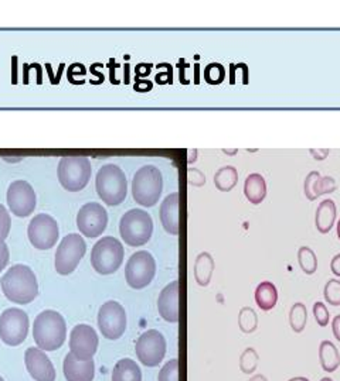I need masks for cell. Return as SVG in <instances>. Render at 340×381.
<instances>
[{
    "mask_svg": "<svg viewBox=\"0 0 340 381\" xmlns=\"http://www.w3.org/2000/svg\"><path fill=\"white\" fill-rule=\"evenodd\" d=\"M5 297L19 305L33 302L38 295V284L34 271L25 266L16 265L8 270L0 280Z\"/></svg>",
    "mask_w": 340,
    "mask_h": 381,
    "instance_id": "cell-1",
    "label": "cell"
},
{
    "mask_svg": "<svg viewBox=\"0 0 340 381\" xmlns=\"http://www.w3.org/2000/svg\"><path fill=\"white\" fill-rule=\"evenodd\" d=\"M67 336V325L61 314L53 309H45L37 315L33 325V338L43 352H54L60 349Z\"/></svg>",
    "mask_w": 340,
    "mask_h": 381,
    "instance_id": "cell-2",
    "label": "cell"
},
{
    "mask_svg": "<svg viewBox=\"0 0 340 381\" xmlns=\"http://www.w3.org/2000/svg\"><path fill=\"white\" fill-rule=\"evenodd\" d=\"M163 190L162 173L155 165H145L135 173L132 180V197L141 206H155Z\"/></svg>",
    "mask_w": 340,
    "mask_h": 381,
    "instance_id": "cell-3",
    "label": "cell"
},
{
    "mask_svg": "<svg viewBox=\"0 0 340 381\" xmlns=\"http://www.w3.org/2000/svg\"><path fill=\"white\" fill-rule=\"evenodd\" d=\"M98 197L109 206L121 205L128 194L125 173L115 164H106L100 169L95 178Z\"/></svg>",
    "mask_w": 340,
    "mask_h": 381,
    "instance_id": "cell-4",
    "label": "cell"
},
{
    "mask_svg": "<svg viewBox=\"0 0 340 381\" xmlns=\"http://www.w3.org/2000/svg\"><path fill=\"white\" fill-rule=\"evenodd\" d=\"M120 233L122 241L131 246L138 247L146 245L153 233V221L144 209H131L120 222Z\"/></svg>",
    "mask_w": 340,
    "mask_h": 381,
    "instance_id": "cell-5",
    "label": "cell"
},
{
    "mask_svg": "<svg viewBox=\"0 0 340 381\" xmlns=\"http://www.w3.org/2000/svg\"><path fill=\"white\" fill-rule=\"evenodd\" d=\"M125 250L122 243L112 236L100 239L91 251V265L93 269L102 275H109L118 271L124 263Z\"/></svg>",
    "mask_w": 340,
    "mask_h": 381,
    "instance_id": "cell-6",
    "label": "cell"
},
{
    "mask_svg": "<svg viewBox=\"0 0 340 381\" xmlns=\"http://www.w3.org/2000/svg\"><path fill=\"white\" fill-rule=\"evenodd\" d=\"M58 181L68 193L82 190L91 180L93 167L87 157H63L58 162Z\"/></svg>",
    "mask_w": 340,
    "mask_h": 381,
    "instance_id": "cell-7",
    "label": "cell"
},
{
    "mask_svg": "<svg viewBox=\"0 0 340 381\" xmlns=\"http://www.w3.org/2000/svg\"><path fill=\"white\" fill-rule=\"evenodd\" d=\"M156 274V261L149 251L133 253L125 267V278L131 288L144 290L152 282Z\"/></svg>",
    "mask_w": 340,
    "mask_h": 381,
    "instance_id": "cell-8",
    "label": "cell"
},
{
    "mask_svg": "<svg viewBox=\"0 0 340 381\" xmlns=\"http://www.w3.org/2000/svg\"><path fill=\"white\" fill-rule=\"evenodd\" d=\"M87 245L81 234L71 233L67 234L61 241L56 251V271L61 275L71 274L80 265V261L85 256Z\"/></svg>",
    "mask_w": 340,
    "mask_h": 381,
    "instance_id": "cell-9",
    "label": "cell"
},
{
    "mask_svg": "<svg viewBox=\"0 0 340 381\" xmlns=\"http://www.w3.org/2000/svg\"><path fill=\"white\" fill-rule=\"evenodd\" d=\"M29 317L19 308H9L0 315V339L9 346H19L29 333Z\"/></svg>",
    "mask_w": 340,
    "mask_h": 381,
    "instance_id": "cell-10",
    "label": "cell"
},
{
    "mask_svg": "<svg viewBox=\"0 0 340 381\" xmlns=\"http://www.w3.org/2000/svg\"><path fill=\"white\" fill-rule=\"evenodd\" d=\"M136 357L146 367H157L166 354V339L156 329L146 330L136 341Z\"/></svg>",
    "mask_w": 340,
    "mask_h": 381,
    "instance_id": "cell-11",
    "label": "cell"
},
{
    "mask_svg": "<svg viewBox=\"0 0 340 381\" xmlns=\"http://www.w3.org/2000/svg\"><path fill=\"white\" fill-rule=\"evenodd\" d=\"M126 322L125 308L120 302L108 301L100 308L98 328L105 339H120L126 330Z\"/></svg>",
    "mask_w": 340,
    "mask_h": 381,
    "instance_id": "cell-12",
    "label": "cell"
},
{
    "mask_svg": "<svg viewBox=\"0 0 340 381\" xmlns=\"http://www.w3.org/2000/svg\"><path fill=\"white\" fill-rule=\"evenodd\" d=\"M30 243L38 250H50L57 245L60 229L57 221L45 213L36 215L27 228Z\"/></svg>",
    "mask_w": 340,
    "mask_h": 381,
    "instance_id": "cell-13",
    "label": "cell"
},
{
    "mask_svg": "<svg viewBox=\"0 0 340 381\" xmlns=\"http://www.w3.org/2000/svg\"><path fill=\"white\" fill-rule=\"evenodd\" d=\"M108 226V213L98 202L85 204L77 213V228L89 239L101 236Z\"/></svg>",
    "mask_w": 340,
    "mask_h": 381,
    "instance_id": "cell-14",
    "label": "cell"
},
{
    "mask_svg": "<svg viewBox=\"0 0 340 381\" xmlns=\"http://www.w3.org/2000/svg\"><path fill=\"white\" fill-rule=\"evenodd\" d=\"M8 205L13 215L27 218L36 209L37 197L33 186L27 181H14L8 189Z\"/></svg>",
    "mask_w": 340,
    "mask_h": 381,
    "instance_id": "cell-15",
    "label": "cell"
},
{
    "mask_svg": "<svg viewBox=\"0 0 340 381\" xmlns=\"http://www.w3.org/2000/svg\"><path fill=\"white\" fill-rule=\"evenodd\" d=\"M98 335L93 326L77 325L70 335V353L81 362L93 360L98 349Z\"/></svg>",
    "mask_w": 340,
    "mask_h": 381,
    "instance_id": "cell-16",
    "label": "cell"
},
{
    "mask_svg": "<svg viewBox=\"0 0 340 381\" xmlns=\"http://www.w3.org/2000/svg\"><path fill=\"white\" fill-rule=\"evenodd\" d=\"M25 363L34 381H56V369L41 349L29 347L25 354Z\"/></svg>",
    "mask_w": 340,
    "mask_h": 381,
    "instance_id": "cell-17",
    "label": "cell"
},
{
    "mask_svg": "<svg viewBox=\"0 0 340 381\" xmlns=\"http://www.w3.org/2000/svg\"><path fill=\"white\" fill-rule=\"evenodd\" d=\"M179 281L174 280L162 290L157 298V311L166 322H179Z\"/></svg>",
    "mask_w": 340,
    "mask_h": 381,
    "instance_id": "cell-18",
    "label": "cell"
},
{
    "mask_svg": "<svg viewBox=\"0 0 340 381\" xmlns=\"http://www.w3.org/2000/svg\"><path fill=\"white\" fill-rule=\"evenodd\" d=\"M63 370L67 381H93L95 365L94 360L81 362L76 359L71 353H68L64 359Z\"/></svg>",
    "mask_w": 340,
    "mask_h": 381,
    "instance_id": "cell-19",
    "label": "cell"
},
{
    "mask_svg": "<svg viewBox=\"0 0 340 381\" xmlns=\"http://www.w3.org/2000/svg\"><path fill=\"white\" fill-rule=\"evenodd\" d=\"M336 190V181L332 177H321L317 171H310L304 182V193L309 201H315L325 194Z\"/></svg>",
    "mask_w": 340,
    "mask_h": 381,
    "instance_id": "cell-20",
    "label": "cell"
},
{
    "mask_svg": "<svg viewBox=\"0 0 340 381\" xmlns=\"http://www.w3.org/2000/svg\"><path fill=\"white\" fill-rule=\"evenodd\" d=\"M159 215H161V222L163 229L169 234L177 236L179 234V193H172L163 199L161 205V210H159Z\"/></svg>",
    "mask_w": 340,
    "mask_h": 381,
    "instance_id": "cell-21",
    "label": "cell"
},
{
    "mask_svg": "<svg viewBox=\"0 0 340 381\" xmlns=\"http://www.w3.org/2000/svg\"><path fill=\"white\" fill-rule=\"evenodd\" d=\"M336 205L332 199H325L319 204L316 209V215H315V225L316 229L319 230L322 234H326L332 230L335 222H336Z\"/></svg>",
    "mask_w": 340,
    "mask_h": 381,
    "instance_id": "cell-22",
    "label": "cell"
},
{
    "mask_svg": "<svg viewBox=\"0 0 340 381\" xmlns=\"http://www.w3.org/2000/svg\"><path fill=\"white\" fill-rule=\"evenodd\" d=\"M244 195L253 205H260L267 197L265 178L258 174H249L244 182Z\"/></svg>",
    "mask_w": 340,
    "mask_h": 381,
    "instance_id": "cell-23",
    "label": "cell"
},
{
    "mask_svg": "<svg viewBox=\"0 0 340 381\" xmlns=\"http://www.w3.org/2000/svg\"><path fill=\"white\" fill-rule=\"evenodd\" d=\"M256 302L264 312L274 309L278 302V291L275 285L269 281L258 284V287L256 288Z\"/></svg>",
    "mask_w": 340,
    "mask_h": 381,
    "instance_id": "cell-24",
    "label": "cell"
},
{
    "mask_svg": "<svg viewBox=\"0 0 340 381\" xmlns=\"http://www.w3.org/2000/svg\"><path fill=\"white\" fill-rule=\"evenodd\" d=\"M112 381H142L141 369L132 359H121L113 367Z\"/></svg>",
    "mask_w": 340,
    "mask_h": 381,
    "instance_id": "cell-25",
    "label": "cell"
},
{
    "mask_svg": "<svg viewBox=\"0 0 340 381\" xmlns=\"http://www.w3.org/2000/svg\"><path fill=\"white\" fill-rule=\"evenodd\" d=\"M319 362L326 373H333L340 366V353L330 341H324L319 346Z\"/></svg>",
    "mask_w": 340,
    "mask_h": 381,
    "instance_id": "cell-26",
    "label": "cell"
},
{
    "mask_svg": "<svg viewBox=\"0 0 340 381\" xmlns=\"http://www.w3.org/2000/svg\"><path fill=\"white\" fill-rule=\"evenodd\" d=\"M238 182V171L233 165H225L214 175L216 188L221 193H230Z\"/></svg>",
    "mask_w": 340,
    "mask_h": 381,
    "instance_id": "cell-27",
    "label": "cell"
},
{
    "mask_svg": "<svg viewBox=\"0 0 340 381\" xmlns=\"http://www.w3.org/2000/svg\"><path fill=\"white\" fill-rule=\"evenodd\" d=\"M214 271V261L209 253H201L196 260V280L200 285H207Z\"/></svg>",
    "mask_w": 340,
    "mask_h": 381,
    "instance_id": "cell-28",
    "label": "cell"
},
{
    "mask_svg": "<svg viewBox=\"0 0 340 381\" xmlns=\"http://www.w3.org/2000/svg\"><path fill=\"white\" fill-rule=\"evenodd\" d=\"M308 322V311L302 302H297L291 306L289 311V325L295 333L304 332Z\"/></svg>",
    "mask_w": 340,
    "mask_h": 381,
    "instance_id": "cell-29",
    "label": "cell"
},
{
    "mask_svg": "<svg viewBox=\"0 0 340 381\" xmlns=\"http://www.w3.org/2000/svg\"><path fill=\"white\" fill-rule=\"evenodd\" d=\"M238 328L242 333H253L258 328V315L251 306H244L238 314Z\"/></svg>",
    "mask_w": 340,
    "mask_h": 381,
    "instance_id": "cell-30",
    "label": "cell"
},
{
    "mask_svg": "<svg viewBox=\"0 0 340 381\" xmlns=\"http://www.w3.org/2000/svg\"><path fill=\"white\" fill-rule=\"evenodd\" d=\"M298 263H299V267L302 269V271L308 275L315 274V271L317 270V257L310 247L304 246L299 249Z\"/></svg>",
    "mask_w": 340,
    "mask_h": 381,
    "instance_id": "cell-31",
    "label": "cell"
},
{
    "mask_svg": "<svg viewBox=\"0 0 340 381\" xmlns=\"http://www.w3.org/2000/svg\"><path fill=\"white\" fill-rule=\"evenodd\" d=\"M258 362H260V356L257 350L254 347H247L240 356V362H238L240 370L244 374H253L258 367Z\"/></svg>",
    "mask_w": 340,
    "mask_h": 381,
    "instance_id": "cell-32",
    "label": "cell"
},
{
    "mask_svg": "<svg viewBox=\"0 0 340 381\" xmlns=\"http://www.w3.org/2000/svg\"><path fill=\"white\" fill-rule=\"evenodd\" d=\"M225 79V68L218 62H212L204 68V81L210 85H220Z\"/></svg>",
    "mask_w": 340,
    "mask_h": 381,
    "instance_id": "cell-33",
    "label": "cell"
},
{
    "mask_svg": "<svg viewBox=\"0 0 340 381\" xmlns=\"http://www.w3.org/2000/svg\"><path fill=\"white\" fill-rule=\"evenodd\" d=\"M324 297L329 305H340V280H329L325 284Z\"/></svg>",
    "mask_w": 340,
    "mask_h": 381,
    "instance_id": "cell-34",
    "label": "cell"
},
{
    "mask_svg": "<svg viewBox=\"0 0 340 381\" xmlns=\"http://www.w3.org/2000/svg\"><path fill=\"white\" fill-rule=\"evenodd\" d=\"M159 381H179V360L172 359L169 360L162 370L159 371Z\"/></svg>",
    "mask_w": 340,
    "mask_h": 381,
    "instance_id": "cell-35",
    "label": "cell"
},
{
    "mask_svg": "<svg viewBox=\"0 0 340 381\" xmlns=\"http://www.w3.org/2000/svg\"><path fill=\"white\" fill-rule=\"evenodd\" d=\"M10 228H12L10 213L2 204H0V245H3L5 241L8 239V236L10 233Z\"/></svg>",
    "mask_w": 340,
    "mask_h": 381,
    "instance_id": "cell-36",
    "label": "cell"
},
{
    "mask_svg": "<svg viewBox=\"0 0 340 381\" xmlns=\"http://www.w3.org/2000/svg\"><path fill=\"white\" fill-rule=\"evenodd\" d=\"M313 317H315V321L317 322V325L325 328L329 325V319H330V314L328 311V308L324 302H315L313 304Z\"/></svg>",
    "mask_w": 340,
    "mask_h": 381,
    "instance_id": "cell-37",
    "label": "cell"
},
{
    "mask_svg": "<svg viewBox=\"0 0 340 381\" xmlns=\"http://www.w3.org/2000/svg\"><path fill=\"white\" fill-rule=\"evenodd\" d=\"M9 258H10V251L8 245L6 243L0 245V273H2L9 265Z\"/></svg>",
    "mask_w": 340,
    "mask_h": 381,
    "instance_id": "cell-38",
    "label": "cell"
},
{
    "mask_svg": "<svg viewBox=\"0 0 340 381\" xmlns=\"http://www.w3.org/2000/svg\"><path fill=\"white\" fill-rule=\"evenodd\" d=\"M309 153L312 154V157L315 158V160H317V161H324V160H326L328 158V156H329V150L328 149H310L309 150Z\"/></svg>",
    "mask_w": 340,
    "mask_h": 381,
    "instance_id": "cell-39",
    "label": "cell"
},
{
    "mask_svg": "<svg viewBox=\"0 0 340 381\" xmlns=\"http://www.w3.org/2000/svg\"><path fill=\"white\" fill-rule=\"evenodd\" d=\"M189 177H190V184H193V185H203L204 184V177H203V174L200 173V171H197V170H190L189 171Z\"/></svg>",
    "mask_w": 340,
    "mask_h": 381,
    "instance_id": "cell-40",
    "label": "cell"
},
{
    "mask_svg": "<svg viewBox=\"0 0 340 381\" xmlns=\"http://www.w3.org/2000/svg\"><path fill=\"white\" fill-rule=\"evenodd\" d=\"M330 270L336 277H340V254H336L332 258V263H330Z\"/></svg>",
    "mask_w": 340,
    "mask_h": 381,
    "instance_id": "cell-41",
    "label": "cell"
},
{
    "mask_svg": "<svg viewBox=\"0 0 340 381\" xmlns=\"http://www.w3.org/2000/svg\"><path fill=\"white\" fill-rule=\"evenodd\" d=\"M332 330H333V335H335L336 341L340 342V315L335 317V319L332 322Z\"/></svg>",
    "mask_w": 340,
    "mask_h": 381,
    "instance_id": "cell-42",
    "label": "cell"
},
{
    "mask_svg": "<svg viewBox=\"0 0 340 381\" xmlns=\"http://www.w3.org/2000/svg\"><path fill=\"white\" fill-rule=\"evenodd\" d=\"M249 381H268V380L262 374H256V376H253L251 378H249Z\"/></svg>",
    "mask_w": 340,
    "mask_h": 381,
    "instance_id": "cell-43",
    "label": "cell"
},
{
    "mask_svg": "<svg viewBox=\"0 0 340 381\" xmlns=\"http://www.w3.org/2000/svg\"><path fill=\"white\" fill-rule=\"evenodd\" d=\"M288 381H309V378H306V377H293V378H289Z\"/></svg>",
    "mask_w": 340,
    "mask_h": 381,
    "instance_id": "cell-44",
    "label": "cell"
},
{
    "mask_svg": "<svg viewBox=\"0 0 340 381\" xmlns=\"http://www.w3.org/2000/svg\"><path fill=\"white\" fill-rule=\"evenodd\" d=\"M224 153H227V154H231V156H234V154L237 153V150H224Z\"/></svg>",
    "mask_w": 340,
    "mask_h": 381,
    "instance_id": "cell-45",
    "label": "cell"
},
{
    "mask_svg": "<svg viewBox=\"0 0 340 381\" xmlns=\"http://www.w3.org/2000/svg\"><path fill=\"white\" fill-rule=\"evenodd\" d=\"M336 233H337V237H339V241H340V221H339V223H337V230H336Z\"/></svg>",
    "mask_w": 340,
    "mask_h": 381,
    "instance_id": "cell-46",
    "label": "cell"
},
{
    "mask_svg": "<svg viewBox=\"0 0 340 381\" xmlns=\"http://www.w3.org/2000/svg\"><path fill=\"white\" fill-rule=\"evenodd\" d=\"M321 381H333L330 377H324Z\"/></svg>",
    "mask_w": 340,
    "mask_h": 381,
    "instance_id": "cell-47",
    "label": "cell"
},
{
    "mask_svg": "<svg viewBox=\"0 0 340 381\" xmlns=\"http://www.w3.org/2000/svg\"><path fill=\"white\" fill-rule=\"evenodd\" d=\"M0 381H5V380H3V378H2V377H0Z\"/></svg>",
    "mask_w": 340,
    "mask_h": 381,
    "instance_id": "cell-48",
    "label": "cell"
}]
</instances>
